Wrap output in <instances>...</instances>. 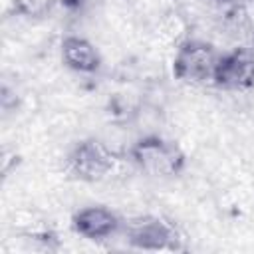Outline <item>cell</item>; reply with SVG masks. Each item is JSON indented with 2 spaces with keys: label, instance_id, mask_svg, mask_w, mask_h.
I'll return each instance as SVG.
<instances>
[{
  "label": "cell",
  "instance_id": "cell-1",
  "mask_svg": "<svg viewBox=\"0 0 254 254\" xmlns=\"http://www.w3.org/2000/svg\"><path fill=\"white\" fill-rule=\"evenodd\" d=\"M77 226L89 236H103L113 228V216L101 208H91L79 216Z\"/></svg>",
  "mask_w": 254,
  "mask_h": 254
},
{
  "label": "cell",
  "instance_id": "cell-2",
  "mask_svg": "<svg viewBox=\"0 0 254 254\" xmlns=\"http://www.w3.org/2000/svg\"><path fill=\"white\" fill-rule=\"evenodd\" d=\"M65 58L69 64H73L75 67L81 69H91L95 65V52L91 50L89 44H85L83 40H67L65 42Z\"/></svg>",
  "mask_w": 254,
  "mask_h": 254
}]
</instances>
